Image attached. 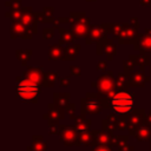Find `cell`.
<instances>
[{"label":"cell","instance_id":"f546056e","mask_svg":"<svg viewBox=\"0 0 151 151\" xmlns=\"http://www.w3.org/2000/svg\"><path fill=\"white\" fill-rule=\"evenodd\" d=\"M136 64L140 71H145V66L150 65V55L149 53L136 54Z\"/></svg>","mask_w":151,"mask_h":151},{"label":"cell","instance_id":"ab89813d","mask_svg":"<svg viewBox=\"0 0 151 151\" xmlns=\"http://www.w3.org/2000/svg\"><path fill=\"white\" fill-rule=\"evenodd\" d=\"M54 28L55 27H45L42 29V39L48 40L54 37Z\"/></svg>","mask_w":151,"mask_h":151},{"label":"cell","instance_id":"db71d44e","mask_svg":"<svg viewBox=\"0 0 151 151\" xmlns=\"http://www.w3.org/2000/svg\"><path fill=\"white\" fill-rule=\"evenodd\" d=\"M26 151H35L34 149H33V146L31 145V146H27V149H26Z\"/></svg>","mask_w":151,"mask_h":151},{"label":"cell","instance_id":"681fc988","mask_svg":"<svg viewBox=\"0 0 151 151\" xmlns=\"http://www.w3.org/2000/svg\"><path fill=\"white\" fill-rule=\"evenodd\" d=\"M130 24H131L133 27H136L137 29L139 28V21H138V19H137L136 17H133V18L130 19Z\"/></svg>","mask_w":151,"mask_h":151},{"label":"cell","instance_id":"7a4b0ae2","mask_svg":"<svg viewBox=\"0 0 151 151\" xmlns=\"http://www.w3.org/2000/svg\"><path fill=\"white\" fill-rule=\"evenodd\" d=\"M70 17L72 19L70 22V29L76 34L77 38H86L92 27L86 14L83 12H71Z\"/></svg>","mask_w":151,"mask_h":151},{"label":"cell","instance_id":"c3c4849f","mask_svg":"<svg viewBox=\"0 0 151 151\" xmlns=\"http://www.w3.org/2000/svg\"><path fill=\"white\" fill-rule=\"evenodd\" d=\"M11 8L13 9H18L21 8V0H11Z\"/></svg>","mask_w":151,"mask_h":151},{"label":"cell","instance_id":"8992f818","mask_svg":"<svg viewBox=\"0 0 151 151\" xmlns=\"http://www.w3.org/2000/svg\"><path fill=\"white\" fill-rule=\"evenodd\" d=\"M145 110L144 109H133L130 114H129V126H127V131L130 136L136 134L138 127L145 123Z\"/></svg>","mask_w":151,"mask_h":151},{"label":"cell","instance_id":"cb8c5ba5","mask_svg":"<svg viewBox=\"0 0 151 151\" xmlns=\"http://www.w3.org/2000/svg\"><path fill=\"white\" fill-rule=\"evenodd\" d=\"M58 28H59V33H60L59 44L67 45V44H72L76 39H78L71 29H66V28H61V27H58Z\"/></svg>","mask_w":151,"mask_h":151},{"label":"cell","instance_id":"f6af8a7d","mask_svg":"<svg viewBox=\"0 0 151 151\" xmlns=\"http://www.w3.org/2000/svg\"><path fill=\"white\" fill-rule=\"evenodd\" d=\"M106 67H107V61H106V60H100V61H98V64H97V70H98V71L104 72V71H106Z\"/></svg>","mask_w":151,"mask_h":151},{"label":"cell","instance_id":"277c9868","mask_svg":"<svg viewBox=\"0 0 151 151\" xmlns=\"http://www.w3.org/2000/svg\"><path fill=\"white\" fill-rule=\"evenodd\" d=\"M114 78H113V72L112 71H107L105 73H103L101 76L98 77V79L96 81L91 83V86L98 90L99 93L101 94H106L107 92L114 90Z\"/></svg>","mask_w":151,"mask_h":151},{"label":"cell","instance_id":"9c48e42d","mask_svg":"<svg viewBox=\"0 0 151 151\" xmlns=\"http://www.w3.org/2000/svg\"><path fill=\"white\" fill-rule=\"evenodd\" d=\"M137 35H138V29L133 27L130 22H125V26L120 32V34L118 35L117 40L120 45H132Z\"/></svg>","mask_w":151,"mask_h":151},{"label":"cell","instance_id":"30bf717a","mask_svg":"<svg viewBox=\"0 0 151 151\" xmlns=\"http://www.w3.org/2000/svg\"><path fill=\"white\" fill-rule=\"evenodd\" d=\"M133 48L139 51L140 53H151V34H139L136 37L133 41Z\"/></svg>","mask_w":151,"mask_h":151},{"label":"cell","instance_id":"bcb514c9","mask_svg":"<svg viewBox=\"0 0 151 151\" xmlns=\"http://www.w3.org/2000/svg\"><path fill=\"white\" fill-rule=\"evenodd\" d=\"M118 151H134V147L132 145H129L127 143H125L118 147Z\"/></svg>","mask_w":151,"mask_h":151},{"label":"cell","instance_id":"7402d4cb","mask_svg":"<svg viewBox=\"0 0 151 151\" xmlns=\"http://www.w3.org/2000/svg\"><path fill=\"white\" fill-rule=\"evenodd\" d=\"M80 48H81V45L80 44H67L64 50H65V57H64V60L66 61H72L76 59V57L79 54L80 52Z\"/></svg>","mask_w":151,"mask_h":151},{"label":"cell","instance_id":"7c38bea8","mask_svg":"<svg viewBox=\"0 0 151 151\" xmlns=\"http://www.w3.org/2000/svg\"><path fill=\"white\" fill-rule=\"evenodd\" d=\"M44 71H42V66H39V67H33V66H27V70L22 72V77L35 83V84H39L41 85L42 84V78H44ZM42 86V85H41Z\"/></svg>","mask_w":151,"mask_h":151},{"label":"cell","instance_id":"d6986e66","mask_svg":"<svg viewBox=\"0 0 151 151\" xmlns=\"http://www.w3.org/2000/svg\"><path fill=\"white\" fill-rule=\"evenodd\" d=\"M71 94L68 92H54L53 93V103L57 107L65 110L66 106L70 104Z\"/></svg>","mask_w":151,"mask_h":151},{"label":"cell","instance_id":"836d02e7","mask_svg":"<svg viewBox=\"0 0 151 151\" xmlns=\"http://www.w3.org/2000/svg\"><path fill=\"white\" fill-rule=\"evenodd\" d=\"M130 138V134H114L113 136V147L114 146H122L123 144L127 143Z\"/></svg>","mask_w":151,"mask_h":151},{"label":"cell","instance_id":"816d5d0a","mask_svg":"<svg viewBox=\"0 0 151 151\" xmlns=\"http://www.w3.org/2000/svg\"><path fill=\"white\" fill-rule=\"evenodd\" d=\"M53 26L54 27H59L60 26V24H61V20H60V17L59 18H54V20H53Z\"/></svg>","mask_w":151,"mask_h":151},{"label":"cell","instance_id":"f907efd6","mask_svg":"<svg viewBox=\"0 0 151 151\" xmlns=\"http://www.w3.org/2000/svg\"><path fill=\"white\" fill-rule=\"evenodd\" d=\"M139 4L144 7H151V0H139Z\"/></svg>","mask_w":151,"mask_h":151},{"label":"cell","instance_id":"6da1fadb","mask_svg":"<svg viewBox=\"0 0 151 151\" xmlns=\"http://www.w3.org/2000/svg\"><path fill=\"white\" fill-rule=\"evenodd\" d=\"M41 85L35 84L22 76L17 77V86H15V97L21 99L22 101H28L35 104L38 101V96L41 92Z\"/></svg>","mask_w":151,"mask_h":151},{"label":"cell","instance_id":"d590c367","mask_svg":"<svg viewBox=\"0 0 151 151\" xmlns=\"http://www.w3.org/2000/svg\"><path fill=\"white\" fill-rule=\"evenodd\" d=\"M48 124V134H59L60 132V124L57 120H47Z\"/></svg>","mask_w":151,"mask_h":151},{"label":"cell","instance_id":"9f6ffc18","mask_svg":"<svg viewBox=\"0 0 151 151\" xmlns=\"http://www.w3.org/2000/svg\"><path fill=\"white\" fill-rule=\"evenodd\" d=\"M86 1H88V2H93V1H98V0H86Z\"/></svg>","mask_w":151,"mask_h":151},{"label":"cell","instance_id":"8d00e7d4","mask_svg":"<svg viewBox=\"0 0 151 151\" xmlns=\"http://www.w3.org/2000/svg\"><path fill=\"white\" fill-rule=\"evenodd\" d=\"M98 99H99L103 109H112V99L109 98L106 94H101L100 93L99 97H98Z\"/></svg>","mask_w":151,"mask_h":151},{"label":"cell","instance_id":"52a82bcc","mask_svg":"<svg viewBox=\"0 0 151 151\" xmlns=\"http://www.w3.org/2000/svg\"><path fill=\"white\" fill-rule=\"evenodd\" d=\"M37 32L33 27H27L21 21H12L11 25V39L22 38V39H32Z\"/></svg>","mask_w":151,"mask_h":151},{"label":"cell","instance_id":"4316f807","mask_svg":"<svg viewBox=\"0 0 151 151\" xmlns=\"http://www.w3.org/2000/svg\"><path fill=\"white\" fill-rule=\"evenodd\" d=\"M58 76L59 73L58 72H53V71H50V72H46L44 74V78H42V86L44 87H53L57 83V79H58Z\"/></svg>","mask_w":151,"mask_h":151},{"label":"cell","instance_id":"2e32d148","mask_svg":"<svg viewBox=\"0 0 151 151\" xmlns=\"http://www.w3.org/2000/svg\"><path fill=\"white\" fill-rule=\"evenodd\" d=\"M48 107V112L47 114H44L42 118L44 119H47V120H57V122H60L65 118V113L66 111L63 110V109H59L54 105V103H51L47 105Z\"/></svg>","mask_w":151,"mask_h":151},{"label":"cell","instance_id":"d4e9b609","mask_svg":"<svg viewBox=\"0 0 151 151\" xmlns=\"http://www.w3.org/2000/svg\"><path fill=\"white\" fill-rule=\"evenodd\" d=\"M32 146L35 151H47L48 143L45 142L42 134H33L32 136Z\"/></svg>","mask_w":151,"mask_h":151},{"label":"cell","instance_id":"5bb4252c","mask_svg":"<svg viewBox=\"0 0 151 151\" xmlns=\"http://www.w3.org/2000/svg\"><path fill=\"white\" fill-rule=\"evenodd\" d=\"M22 9V15L20 21L26 25L27 27H33V29L35 32H38V20L34 17V12L32 11V7H21Z\"/></svg>","mask_w":151,"mask_h":151},{"label":"cell","instance_id":"ee69618b","mask_svg":"<svg viewBox=\"0 0 151 151\" xmlns=\"http://www.w3.org/2000/svg\"><path fill=\"white\" fill-rule=\"evenodd\" d=\"M71 83V78L70 77H65V78H59V86L61 87H68Z\"/></svg>","mask_w":151,"mask_h":151},{"label":"cell","instance_id":"ba28073f","mask_svg":"<svg viewBox=\"0 0 151 151\" xmlns=\"http://www.w3.org/2000/svg\"><path fill=\"white\" fill-rule=\"evenodd\" d=\"M103 106L97 98L84 97L80 99V113L81 114H99Z\"/></svg>","mask_w":151,"mask_h":151},{"label":"cell","instance_id":"f5cc1de1","mask_svg":"<svg viewBox=\"0 0 151 151\" xmlns=\"http://www.w3.org/2000/svg\"><path fill=\"white\" fill-rule=\"evenodd\" d=\"M145 123H146L149 126H151V110H150V113H147L146 117H145Z\"/></svg>","mask_w":151,"mask_h":151},{"label":"cell","instance_id":"4dcf8cb0","mask_svg":"<svg viewBox=\"0 0 151 151\" xmlns=\"http://www.w3.org/2000/svg\"><path fill=\"white\" fill-rule=\"evenodd\" d=\"M136 66H137V64H136V54H131L127 60L123 61L124 72H126V73H132Z\"/></svg>","mask_w":151,"mask_h":151},{"label":"cell","instance_id":"7bdbcfd3","mask_svg":"<svg viewBox=\"0 0 151 151\" xmlns=\"http://www.w3.org/2000/svg\"><path fill=\"white\" fill-rule=\"evenodd\" d=\"M70 72H71V76H76V77H80L81 76V70L79 66H76V65H72L70 66Z\"/></svg>","mask_w":151,"mask_h":151},{"label":"cell","instance_id":"74e56055","mask_svg":"<svg viewBox=\"0 0 151 151\" xmlns=\"http://www.w3.org/2000/svg\"><path fill=\"white\" fill-rule=\"evenodd\" d=\"M34 17L38 20V22H53V20H54L53 17H47L42 11L34 13Z\"/></svg>","mask_w":151,"mask_h":151},{"label":"cell","instance_id":"680465c9","mask_svg":"<svg viewBox=\"0 0 151 151\" xmlns=\"http://www.w3.org/2000/svg\"><path fill=\"white\" fill-rule=\"evenodd\" d=\"M150 76H151V66H150Z\"/></svg>","mask_w":151,"mask_h":151},{"label":"cell","instance_id":"3957f363","mask_svg":"<svg viewBox=\"0 0 151 151\" xmlns=\"http://www.w3.org/2000/svg\"><path fill=\"white\" fill-rule=\"evenodd\" d=\"M134 93L129 91H118L112 99V109L118 113H130L133 110Z\"/></svg>","mask_w":151,"mask_h":151},{"label":"cell","instance_id":"484cf974","mask_svg":"<svg viewBox=\"0 0 151 151\" xmlns=\"http://www.w3.org/2000/svg\"><path fill=\"white\" fill-rule=\"evenodd\" d=\"M134 137H136L138 140H140V142L150 140V138H151V126H149L146 123L142 124V125L138 127V130H137Z\"/></svg>","mask_w":151,"mask_h":151},{"label":"cell","instance_id":"5b68a950","mask_svg":"<svg viewBox=\"0 0 151 151\" xmlns=\"http://www.w3.org/2000/svg\"><path fill=\"white\" fill-rule=\"evenodd\" d=\"M59 137L66 146H80L79 132L74 125H60Z\"/></svg>","mask_w":151,"mask_h":151},{"label":"cell","instance_id":"6f0895ef","mask_svg":"<svg viewBox=\"0 0 151 151\" xmlns=\"http://www.w3.org/2000/svg\"><path fill=\"white\" fill-rule=\"evenodd\" d=\"M150 151H151V138H150Z\"/></svg>","mask_w":151,"mask_h":151},{"label":"cell","instance_id":"ac0fdd59","mask_svg":"<svg viewBox=\"0 0 151 151\" xmlns=\"http://www.w3.org/2000/svg\"><path fill=\"white\" fill-rule=\"evenodd\" d=\"M130 74L126 72H120L116 77L114 80V87L118 91H129L130 87Z\"/></svg>","mask_w":151,"mask_h":151},{"label":"cell","instance_id":"603a6c76","mask_svg":"<svg viewBox=\"0 0 151 151\" xmlns=\"http://www.w3.org/2000/svg\"><path fill=\"white\" fill-rule=\"evenodd\" d=\"M104 29L109 33V34H112L113 35V39H117L118 35L120 34V32L123 31L124 26H125V22H117V24H111V22H104L101 24Z\"/></svg>","mask_w":151,"mask_h":151},{"label":"cell","instance_id":"ffe728a7","mask_svg":"<svg viewBox=\"0 0 151 151\" xmlns=\"http://www.w3.org/2000/svg\"><path fill=\"white\" fill-rule=\"evenodd\" d=\"M101 129L107 132H113L118 130V116L111 113L105 119L101 120Z\"/></svg>","mask_w":151,"mask_h":151},{"label":"cell","instance_id":"60d3db41","mask_svg":"<svg viewBox=\"0 0 151 151\" xmlns=\"http://www.w3.org/2000/svg\"><path fill=\"white\" fill-rule=\"evenodd\" d=\"M65 111H66V113H68V116H70V118L72 119V120H74L76 119V105L73 104V103H70L67 106H66V109H65Z\"/></svg>","mask_w":151,"mask_h":151},{"label":"cell","instance_id":"44dd1931","mask_svg":"<svg viewBox=\"0 0 151 151\" xmlns=\"http://www.w3.org/2000/svg\"><path fill=\"white\" fill-rule=\"evenodd\" d=\"M74 122H76L74 127L77 129V131H78L79 133H84V132L90 131V126H91V124H92V120L88 119V118H86L85 114H81V113H80V116H77V117H76Z\"/></svg>","mask_w":151,"mask_h":151},{"label":"cell","instance_id":"83f0119b","mask_svg":"<svg viewBox=\"0 0 151 151\" xmlns=\"http://www.w3.org/2000/svg\"><path fill=\"white\" fill-rule=\"evenodd\" d=\"M32 54H33V51H32V50H17V52H15L17 59H18L24 66H27V63L29 61Z\"/></svg>","mask_w":151,"mask_h":151},{"label":"cell","instance_id":"f1b7e54d","mask_svg":"<svg viewBox=\"0 0 151 151\" xmlns=\"http://www.w3.org/2000/svg\"><path fill=\"white\" fill-rule=\"evenodd\" d=\"M104 53H105V55H106V58H107L109 61L113 59V57H114L116 53H117V46H116V44L113 42V39H107V41H106V44H105Z\"/></svg>","mask_w":151,"mask_h":151},{"label":"cell","instance_id":"e0dca14e","mask_svg":"<svg viewBox=\"0 0 151 151\" xmlns=\"http://www.w3.org/2000/svg\"><path fill=\"white\" fill-rule=\"evenodd\" d=\"M65 57V50L61 44H54L50 45L48 47V57L47 59L50 61H57V60H64Z\"/></svg>","mask_w":151,"mask_h":151},{"label":"cell","instance_id":"4fadbf2b","mask_svg":"<svg viewBox=\"0 0 151 151\" xmlns=\"http://www.w3.org/2000/svg\"><path fill=\"white\" fill-rule=\"evenodd\" d=\"M105 35H109V33L104 29L103 25H96V26H92L91 29H90V33L85 38V42L86 45H91L93 42H97L99 41L101 38H104Z\"/></svg>","mask_w":151,"mask_h":151},{"label":"cell","instance_id":"b9f144b4","mask_svg":"<svg viewBox=\"0 0 151 151\" xmlns=\"http://www.w3.org/2000/svg\"><path fill=\"white\" fill-rule=\"evenodd\" d=\"M91 151H113V146H109V145H96V146H92Z\"/></svg>","mask_w":151,"mask_h":151},{"label":"cell","instance_id":"e575fe53","mask_svg":"<svg viewBox=\"0 0 151 151\" xmlns=\"http://www.w3.org/2000/svg\"><path fill=\"white\" fill-rule=\"evenodd\" d=\"M21 15H22V9L21 8H18V9L11 8V11L6 13V17L9 18L12 21H20Z\"/></svg>","mask_w":151,"mask_h":151},{"label":"cell","instance_id":"f35d334b","mask_svg":"<svg viewBox=\"0 0 151 151\" xmlns=\"http://www.w3.org/2000/svg\"><path fill=\"white\" fill-rule=\"evenodd\" d=\"M107 35H105L104 38H101L99 41H97L96 44H97V46H96V53H97V55H101L103 53H104V50H105V44H106V41H107Z\"/></svg>","mask_w":151,"mask_h":151},{"label":"cell","instance_id":"11a10c76","mask_svg":"<svg viewBox=\"0 0 151 151\" xmlns=\"http://www.w3.org/2000/svg\"><path fill=\"white\" fill-rule=\"evenodd\" d=\"M145 33H146V34H151V28H149V27L145 28Z\"/></svg>","mask_w":151,"mask_h":151},{"label":"cell","instance_id":"7dc6e473","mask_svg":"<svg viewBox=\"0 0 151 151\" xmlns=\"http://www.w3.org/2000/svg\"><path fill=\"white\" fill-rule=\"evenodd\" d=\"M42 12H44L47 17H53L54 8H53V7H47V6H45V7H42Z\"/></svg>","mask_w":151,"mask_h":151},{"label":"cell","instance_id":"9a60e30c","mask_svg":"<svg viewBox=\"0 0 151 151\" xmlns=\"http://www.w3.org/2000/svg\"><path fill=\"white\" fill-rule=\"evenodd\" d=\"M151 80V77L145 76V71H136L130 74V87H144L146 83Z\"/></svg>","mask_w":151,"mask_h":151},{"label":"cell","instance_id":"d6a6232c","mask_svg":"<svg viewBox=\"0 0 151 151\" xmlns=\"http://www.w3.org/2000/svg\"><path fill=\"white\" fill-rule=\"evenodd\" d=\"M129 114L130 113H119L118 114V130L125 131L129 126Z\"/></svg>","mask_w":151,"mask_h":151},{"label":"cell","instance_id":"1f68e13d","mask_svg":"<svg viewBox=\"0 0 151 151\" xmlns=\"http://www.w3.org/2000/svg\"><path fill=\"white\" fill-rule=\"evenodd\" d=\"M92 140H93V132L92 131L79 133L80 145H83V146H92Z\"/></svg>","mask_w":151,"mask_h":151},{"label":"cell","instance_id":"8fae6325","mask_svg":"<svg viewBox=\"0 0 151 151\" xmlns=\"http://www.w3.org/2000/svg\"><path fill=\"white\" fill-rule=\"evenodd\" d=\"M93 132V140H92V146L96 145H109V146H113V134L112 132H107V131H99V130H94Z\"/></svg>","mask_w":151,"mask_h":151}]
</instances>
